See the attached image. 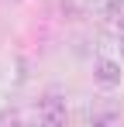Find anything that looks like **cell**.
<instances>
[{
    "mask_svg": "<svg viewBox=\"0 0 124 127\" xmlns=\"http://www.w3.org/2000/svg\"><path fill=\"white\" fill-rule=\"evenodd\" d=\"M38 120L41 124H65V120H72V113H69V106H65L62 96L48 93V96L38 103Z\"/></svg>",
    "mask_w": 124,
    "mask_h": 127,
    "instance_id": "6da1fadb",
    "label": "cell"
},
{
    "mask_svg": "<svg viewBox=\"0 0 124 127\" xmlns=\"http://www.w3.org/2000/svg\"><path fill=\"white\" fill-rule=\"evenodd\" d=\"M117 48H121V55H124V38H117Z\"/></svg>",
    "mask_w": 124,
    "mask_h": 127,
    "instance_id": "5b68a950",
    "label": "cell"
},
{
    "mask_svg": "<svg viewBox=\"0 0 124 127\" xmlns=\"http://www.w3.org/2000/svg\"><path fill=\"white\" fill-rule=\"evenodd\" d=\"M93 3V10L103 14V17H121L124 14V0H90Z\"/></svg>",
    "mask_w": 124,
    "mask_h": 127,
    "instance_id": "3957f363",
    "label": "cell"
},
{
    "mask_svg": "<svg viewBox=\"0 0 124 127\" xmlns=\"http://www.w3.org/2000/svg\"><path fill=\"white\" fill-rule=\"evenodd\" d=\"M93 79H97L103 89H114V86H121V79H124L121 62H114V59H97V62H93Z\"/></svg>",
    "mask_w": 124,
    "mask_h": 127,
    "instance_id": "7a4b0ae2",
    "label": "cell"
},
{
    "mask_svg": "<svg viewBox=\"0 0 124 127\" xmlns=\"http://www.w3.org/2000/svg\"><path fill=\"white\" fill-rule=\"evenodd\" d=\"M7 120L14 124V120H21V113L17 110H3V113H0V124H7Z\"/></svg>",
    "mask_w": 124,
    "mask_h": 127,
    "instance_id": "277c9868",
    "label": "cell"
}]
</instances>
